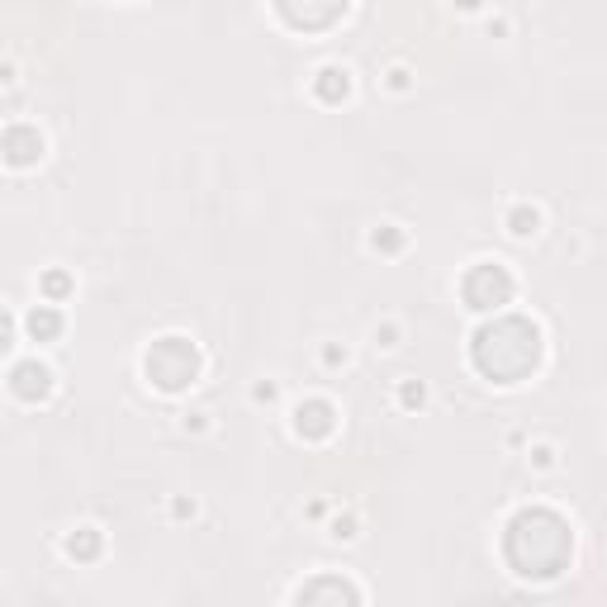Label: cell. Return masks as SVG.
Wrapping results in <instances>:
<instances>
[{
	"instance_id": "30bf717a",
	"label": "cell",
	"mask_w": 607,
	"mask_h": 607,
	"mask_svg": "<svg viewBox=\"0 0 607 607\" xmlns=\"http://www.w3.org/2000/svg\"><path fill=\"white\" fill-rule=\"evenodd\" d=\"M314 96L323 100V105H342V100L352 96V72L346 67H323L314 76Z\"/></svg>"
},
{
	"instance_id": "5bb4252c",
	"label": "cell",
	"mask_w": 607,
	"mask_h": 607,
	"mask_svg": "<svg viewBox=\"0 0 607 607\" xmlns=\"http://www.w3.org/2000/svg\"><path fill=\"white\" fill-rule=\"evenodd\" d=\"M67 290H72V280L62 276V270H48V276H43V294H48V300H62Z\"/></svg>"
},
{
	"instance_id": "8fae6325",
	"label": "cell",
	"mask_w": 607,
	"mask_h": 607,
	"mask_svg": "<svg viewBox=\"0 0 607 607\" xmlns=\"http://www.w3.org/2000/svg\"><path fill=\"white\" fill-rule=\"evenodd\" d=\"M29 332H34V342L58 338V332H62V314H58V308H48V304H38L29 314Z\"/></svg>"
},
{
	"instance_id": "5b68a950",
	"label": "cell",
	"mask_w": 607,
	"mask_h": 607,
	"mask_svg": "<svg viewBox=\"0 0 607 607\" xmlns=\"http://www.w3.org/2000/svg\"><path fill=\"white\" fill-rule=\"evenodd\" d=\"M294 607H361V589L342 574H318L294 593Z\"/></svg>"
},
{
	"instance_id": "9a60e30c",
	"label": "cell",
	"mask_w": 607,
	"mask_h": 607,
	"mask_svg": "<svg viewBox=\"0 0 607 607\" xmlns=\"http://www.w3.org/2000/svg\"><path fill=\"white\" fill-rule=\"evenodd\" d=\"M376 248L399 252V248H404V232H399V228H380V232H376Z\"/></svg>"
},
{
	"instance_id": "ba28073f",
	"label": "cell",
	"mask_w": 607,
	"mask_h": 607,
	"mask_svg": "<svg viewBox=\"0 0 607 607\" xmlns=\"http://www.w3.org/2000/svg\"><path fill=\"white\" fill-rule=\"evenodd\" d=\"M5 157H10V166H29V162L43 157V138H38V128L10 124L5 128Z\"/></svg>"
},
{
	"instance_id": "277c9868",
	"label": "cell",
	"mask_w": 607,
	"mask_h": 607,
	"mask_svg": "<svg viewBox=\"0 0 607 607\" xmlns=\"http://www.w3.org/2000/svg\"><path fill=\"white\" fill-rule=\"evenodd\" d=\"M460 294H465V304L480 308V314H489V308H503V304L513 300L508 266H498V262L470 266V270H465V280H460Z\"/></svg>"
},
{
	"instance_id": "7a4b0ae2",
	"label": "cell",
	"mask_w": 607,
	"mask_h": 607,
	"mask_svg": "<svg viewBox=\"0 0 607 607\" xmlns=\"http://www.w3.org/2000/svg\"><path fill=\"white\" fill-rule=\"evenodd\" d=\"M470 361L484 380L518 384L541 366V328L532 318H518V314L484 323L470 342Z\"/></svg>"
},
{
	"instance_id": "3957f363",
	"label": "cell",
	"mask_w": 607,
	"mask_h": 607,
	"mask_svg": "<svg viewBox=\"0 0 607 607\" xmlns=\"http://www.w3.org/2000/svg\"><path fill=\"white\" fill-rule=\"evenodd\" d=\"M143 366H148V380L157 384V390L180 394L200 376V352H195V342H186V338H162V342L148 346Z\"/></svg>"
},
{
	"instance_id": "9c48e42d",
	"label": "cell",
	"mask_w": 607,
	"mask_h": 607,
	"mask_svg": "<svg viewBox=\"0 0 607 607\" xmlns=\"http://www.w3.org/2000/svg\"><path fill=\"white\" fill-rule=\"evenodd\" d=\"M346 15V5H280V20L294 29H323V24H338Z\"/></svg>"
},
{
	"instance_id": "4fadbf2b",
	"label": "cell",
	"mask_w": 607,
	"mask_h": 607,
	"mask_svg": "<svg viewBox=\"0 0 607 607\" xmlns=\"http://www.w3.org/2000/svg\"><path fill=\"white\" fill-rule=\"evenodd\" d=\"M536 224H541V214H536V210H527V204H522V210H513V214H508V228L518 232V238H527V232H536Z\"/></svg>"
},
{
	"instance_id": "8992f818",
	"label": "cell",
	"mask_w": 607,
	"mask_h": 607,
	"mask_svg": "<svg viewBox=\"0 0 607 607\" xmlns=\"http://www.w3.org/2000/svg\"><path fill=\"white\" fill-rule=\"evenodd\" d=\"M10 390H15L20 399H48V390H53V370L38 366V361H15V366H10Z\"/></svg>"
},
{
	"instance_id": "52a82bcc",
	"label": "cell",
	"mask_w": 607,
	"mask_h": 607,
	"mask_svg": "<svg viewBox=\"0 0 607 607\" xmlns=\"http://www.w3.org/2000/svg\"><path fill=\"white\" fill-rule=\"evenodd\" d=\"M294 428H300V437H308V442H323V437H332V428H338V413H332V404H323V399H308V404H300V413H294Z\"/></svg>"
},
{
	"instance_id": "6da1fadb",
	"label": "cell",
	"mask_w": 607,
	"mask_h": 607,
	"mask_svg": "<svg viewBox=\"0 0 607 607\" xmlns=\"http://www.w3.org/2000/svg\"><path fill=\"white\" fill-rule=\"evenodd\" d=\"M574 532L560 513L551 508H522L503 527V560L522 579H555L570 570Z\"/></svg>"
},
{
	"instance_id": "7c38bea8",
	"label": "cell",
	"mask_w": 607,
	"mask_h": 607,
	"mask_svg": "<svg viewBox=\"0 0 607 607\" xmlns=\"http://www.w3.org/2000/svg\"><path fill=\"white\" fill-rule=\"evenodd\" d=\"M67 555H72V560H96V555H100V532H96V527H81V532L67 541Z\"/></svg>"
},
{
	"instance_id": "2e32d148",
	"label": "cell",
	"mask_w": 607,
	"mask_h": 607,
	"mask_svg": "<svg viewBox=\"0 0 607 607\" xmlns=\"http://www.w3.org/2000/svg\"><path fill=\"white\" fill-rule=\"evenodd\" d=\"M404 404H422V384H404Z\"/></svg>"
}]
</instances>
